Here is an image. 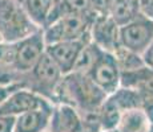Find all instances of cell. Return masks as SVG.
Returning a JSON list of instances; mask_svg holds the SVG:
<instances>
[{
  "mask_svg": "<svg viewBox=\"0 0 153 132\" xmlns=\"http://www.w3.org/2000/svg\"><path fill=\"white\" fill-rule=\"evenodd\" d=\"M107 94L91 79L88 74L72 71L61 79L56 91V103L73 106L80 114H91L100 110Z\"/></svg>",
  "mask_w": 153,
  "mask_h": 132,
  "instance_id": "obj_1",
  "label": "cell"
},
{
  "mask_svg": "<svg viewBox=\"0 0 153 132\" xmlns=\"http://www.w3.org/2000/svg\"><path fill=\"white\" fill-rule=\"evenodd\" d=\"M137 1H139L140 13L153 21V0H137Z\"/></svg>",
  "mask_w": 153,
  "mask_h": 132,
  "instance_id": "obj_22",
  "label": "cell"
},
{
  "mask_svg": "<svg viewBox=\"0 0 153 132\" xmlns=\"http://www.w3.org/2000/svg\"><path fill=\"white\" fill-rule=\"evenodd\" d=\"M63 77L64 74L60 67L47 53H44L39 62L29 71L19 75V82L24 89L40 94L55 104L56 91Z\"/></svg>",
  "mask_w": 153,
  "mask_h": 132,
  "instance_id": "obj_4",
  "label": "cell"
},
{
  "mask_svg": "<svg viewBox=\"0 0 153 132\" xmlns=\"http://www.w3.org/2000/svg\"><path fill=\"white\" fill-rule=\"evenodd\" d=\"M114 0H91L92 9L97 15H108Z\"/></svg>",
  "mask_w": 153,
  "mask_h": 132,
  "instance_id": "obj_21",
  "label": "cell"
},
{
  "mask_svg": "<svg viewBox=\"0 0 153 132\" xmlns=\"http://www.w3.org/2000/svg\"><path fill=\"white\" fill-rule=\"evenodd\" d=\"M53 103L47 98L36 94L28 89H20L11 94L1 104H0V116H19L29 111L40 110V108H51Z\"/></svg>",
  "mask_w": 153,
  "mask_h": 132,
  "instance_id": "obj_8",
  "label": "cell"
},
{
  "mask_svg": "<svg viewBox=\"0 0 153 132\" xmlns=\"http://www.w3.org/2000/svg\"><path fill=\"white\" fill-rule=\"evenodd\" d=\"M121 86L137 90L140 94L153 96V69L144 65L136 70L121 73Z\"/></svg>",
  "mask_w": 153,
  "mask_h": 132,
  "instance_id": "obj_13",
  "label": "cell"
},
{
  "mask_svg": "<svg viewBox=\"0 0 153 132\" xmlns=\"http://www.w3.org/2000/svg\"><path fill=\"white\" fill-rule=\"evenodd\" d=\"M92 12L95 11L92 9L91 0H56L49 15L48 24L67 15H85Z\"/></svg>",
  "mask_w": 153,
  "mask_h": 132,
  "instance_id": "obj_15",
  "label": "cell"
},
{
  "mask_svg": "<svg viewBox=\"0 0 153 132\" xmlns=\"http://www.w3.org/2000/svg\"><path fill=\"white\" fill-rule=\"evenodd\" d=\"M114 57H116L119 66L123 71H131V70H136L139 67L144 66L145 62L143 60V55L139 54L136 52H132L129 49H126L125 46H123L120 44V46L113 52Z\"/></svg>",
  "mask_w": 153,
  "mask_h": 132,
  "instance_id": "obj_19",
  "label": "cell"
},
{
  "mask_svg": "<svg viewBox=\"0 0 153 132\" xmlns=\"http://www.w3.org/2000/svg\"><path fill=\"white\" fill-rule=\"evenodd\" d=\"M88 41H91V37L76 41H61V42L48 44L45 53L55 61L56 65L60 67L63 74L65 75L73 71L79 55Z\"/></svg>",
  "mask_w": 153,
  "mask_h": 132,
  "instance_id": "obj_9",
  "label": "cell"
},
{
  "mask_svg": "<svg viewBox=\"0 0 153 132\" xmlns=\"http://www.w3.org/2000/svg\"><path fill=\"white\" fill-rule=\"evenodd\" d=\"M152 125L145 111L141 107H137L123 112L116 128L119 132H148Z\"/></svg>",
  "mask_w": 153,
  "mask_h": 132,
  "instance_id": "obj_14",
  "label": "cell"
},
{
  "mask_svg": "<svg viewBox=\"0 0 153 132\" xmlns=\"http://www.w3.org/2000/svg\"><path fill=\"white\" fill-rule=\"evenodd\" d=\"M53 107L40 108L16 116L13 132H45L49 128Z\"/></svg>",
  "mask_w": 153,
  "mask_h": 132,
  "instance_id": "obj_12",
  "label": "cell"
},
{
  "mask_svg": "<svg viewBox=\"0 0 153 132\" xmlns=\"http://www.w3.org/2000/svg\"><path fill=\"white\" fill-rule=\"evenodd\" d=\"M100 132H119V131H117V128H113V130H102Z\"/></svg>",
  "mask_w": 153,
  "mask_h": 132,
  "instance_id": "obj_25",
  "label": "cell"
},
{
  "mask_svg": "<svg viewBox=\"0 0 153 132\" xmlns=\"http://www.w3.org/2000/svg\"><path fill=\"white\" fill-rule=\"evenodd\" d=\"M42 29L17 0H0V41L17 42Z\"/></svg>",
  "mask_w": 153,
  "mask_h": 132,
  "instance_id": "obj_3",
  "label": "cell"
},
{
  "mask_svg": "<svg viewBox=\"0 0 153 132\" xmlns=\"http://www.w3.org/2000/svg\"><path fill=\"white\" fill-rule=\"evenodd\" d=\"M17 1L40 28H45L53 7V0H17Z\"/></svg>",
  "mask_w": 153,
  "mask_h": 132,
  "instance_id": "obj_16",
  "label": "cell"
},
{
  "mask_svg": "<svg viewBox=\"0 0 153 132\" xmlns=\"http://www.w3.org/2000/svg\"><path fill=\"white\" fill-rule=\"evenodd\" d=\"M153 41V21L139 16L126 25L120 26V44L132 52L143 55Z\"/></svg>",
  "mask_w": 153,
  "mask_h": 132,
  "instance_id": "obj_7",
  "label": "cell"
},
{
  "mask_svg": "<svg viewBox=\"0 0 153 132\" xmlns=\"http://www.w3.org/2000/svg\"><path fill=\"white\" fill-rule=\"evenodd\" d=\"M45 132H49V131H45Z\"/></svg>",
  "mask_w": 153,
  "mask_h": 132,
  "instance_id": "obj_27",
  "label": "cell"
},
{
  "mask_svg": "<svg viewBox=\"0 0 153 132\" xmlns=\"http://www.w3.org/2000/svg\"><path fill=\"white\" fill-rule=\"evenodd\" d=\"M148 132H153V125H152V128H151V130H149Z\"/></svg>",
  "mask_w": 153,
  "mask_h": 132,
  "instance_id": "obj_26",
  "label": "cell"
},
{
  "mask_svg": "<svg viewBox=\"0 0 153 132\" xmlns=\"http://www.w3.org/2000/svg\"><path fill=\"white\" fill-rule=\"evenodd\" d=\"M143 60H144V62H145L146 66H149L151 69H153V41H152L151 45L148 46V49L143 53Z\"/></svg>",
  "mask_w": 153,
  "mask_h": 132,
  "instance_id": "obj_24",
  "label": "cell"
},
{
  "mask_svg": "<svg viewBox=\"0 0 153 132\" xmlns=\"http://www.w3.org/2000/svg\"><path fill=\"white\" fill-rule=\"evenodd\" d=\"M20 89H24L23 85L20 82H13V83H5V85H0V104L15 91Z\"/></svg>",
  "mask_w": 153,
  "mask_h": 132,
  "instance_id": "obj_20",
  "label": "cell"
},
{
  "mask_svg": "<svg viewBox=\"0 0 153 132\" xmlns=\"http://www.w3.org/2000/svg\"><path fill=\"white\" fill-rule=\"evenodd\" d=\"M102 49L100 48L99 45H96L92 40L88 41L85 44V46L81 50L80 55L77 58V62H76V66L73 69V71H79V73H84V74H88V71L91 70V67L93 66V63L97 61L99 55L101 54Z\"/></svg>",
  "mask_w": 153,
  "mask_h": 132,
  "instance_id": "obj_18",
  "label": "cell"
},
{
  "mask_svg": "<svg viewBox=\"0 0 153 132\" xmlns=\"http://www.w3.org/2000/svg\"><path fill=\"white\" fill-rule=\"evenodd\" d=\"M49 132H85L84 118L73 106L56 103L49 122Z\"/></svg>",
  "mask_w": 153,
  "mask_h": 132,
  "instance_id": "obj_11",
  "label": "cell"
},
{
  "mask_svg": "<svg viewBox=\"0 0 153 132\" xmlns=\"http://www.w3.org/2000/svg\"><path fill=\"white\" fill-rule=\"evenodd\" d=\"M15 116H0V132H13Z\"/></svg>",
  "mask_w": 153,
  "mask_h": 132,
  "instance_id": "obj_23",
  "label": "cell"
},
{
  "mask_svg": "<svg viewBox=\"0 0 153 132\" xmlns=\"http://www.w3.org/2000/svg\"><path fill=\"white\" fill-rule=\"evenodd\" d=\"M88 75L107 95L114 93L121 86V69L113 53L102 50L93 63Z\"/></svg>",
  "mask_w": 153,
  "mask_h": 132,
  "instance_id": "obj_6",
  "label": "cell"
},
{
  "mask_svg": "<svg viewBox=\"0 0 153 132\" xmlns=\"http://www.w3.org/2000/svg\"><path fill=\"white\" fill-rule=\"evenodd\" d=\"M96 12L85 15H67L49 23L43 29L45 44H55L61 41H76L91 37V28Z\"/></svg>",
  "mask_w": 153,
  "mask_h": 132,
  "instance_id": "obj_5",
  "label": "cell"
},
{
  "mask_svg": "<svg viewBox=\"0 0 153 132\" xmlns=\"http://www.w3.org/2000/svg\"><path fill=\"white\" fill-rule=\"evenodd\" d=\"M45 49L43 29L17 42L0 41V66L16 74L27 73L39 62Z\"/></svg>",
  "mask_w": 153,
  "mask_h": 132,
  "instance_id": "obj_2",
  "label": "cell"
},
{
  "mask_svg": "<svg viewBox=\"0 0 153 132\" xmlns=\"http://www.w3.org/2000/svg\"><path fill=\"white\" fill-rule=\"evenodd\" d=\"M109 16L120 26L126 25L141 16L137 0H114L109 9Z\"/></svg>",
  "mask_w": 153,
  "mask_h": 132,
  "instance_id": "obj_17",
  "label": "cell"
},
{
  "mask_svg": "<svg viewBox=\"0 0 153 132\" xmlns=\"http://www.w3.org/2000/svg\"><path fill=\"white\" fill-rule=\"evenodd\" d=\"M91 40L102 50L113 53L120 46V25L109 15H97L91 28Z\"/></svg>",
  "mask_w": 153,
  "mask_h": 132,
  "instance_id": "obj_10",
  "label": "cell"
}]
</instances>
